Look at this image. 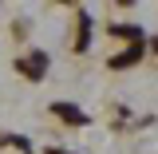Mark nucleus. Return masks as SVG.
I'll use <instances>...</instances> for the list:
<instances>
[{"instance_id":"obj_5","label":"nucleus","mask_w":158,"mask_h":154,"mask_svg":"<svg viewBox=\"0 0 158 154\" xmlns=\"http://www.w3.org/2000/svg\"><path fill=\"white\" fill-rule=\"evenodd\" d=\"M111 32H115V36H142L138 28H131V24H118V28H111Z\"/></svg>"},{"instance_id":"obj_4","label":"nucleus","mask_w":158,"mask_h":154,"mask_svg":"<svg viewBox=\"0 0 158 154\" xmlns=\"http://www.w3.org/2000/svg\"><path fill=\"white\" fill-rule=\"evenodd\" d=\"M79 52H87V12L79 16Z\"/></svg>"},{"instance_id":"obj_6","label":"nucleus","mask_w":158,"mask_h":154,"mask_svg":"<svg viewBox=\"0 0 158 154\" xmlns=\"http://www.w3.org/2000/svg\"><path fill=\"white\" fill-rule=\"evenodd\" d=\"M150 48H154V52H158V36H154V40H150Z\"/></svg>"},{"instance_id":"obj_1","label":"nucleus","mask_w":158,"mask_h":154,"mask_svg":"<svg viewBox=\"0 0 158 154\" xmlns=\"http://www.w3.org/2000/svg\"><path fill=\"white\" fill-rule=\"evenodd\" d=\"M16 71L28 79H44V71H48V52H32V56L16 59Z\"/></svg>"},{"instance_id":"obj_3","label":"nucleus","mask_w":158,"mask_h":154,"mask_svg":"<svg viewBox=\"0 0 158 154\" xmlns=\"http://www.w3.org/2000/svg\"><path fill=\"white\" fill-rule=\"evenodd\" d=\"M135 59H142V44H135V48H127L123 56H115V59H111V67H131Z\"/></svg>"},{"instance_id":"obj_2","label":"nucleus","mask_w":158,"mask_h":154,"mask_svg":"<svg viewBox=\"0 0 158 154\" xmlns=\"http://www.w3.org/2000/svg\"><path fill=\"white\" fill-rule=\"evenodd\" d=\"M52 111H56V115L63 119V123H79V127H83V123H87V115H83V111H79V107H71V103H56V107H52Z\"/></svg>"}]
</instances>
